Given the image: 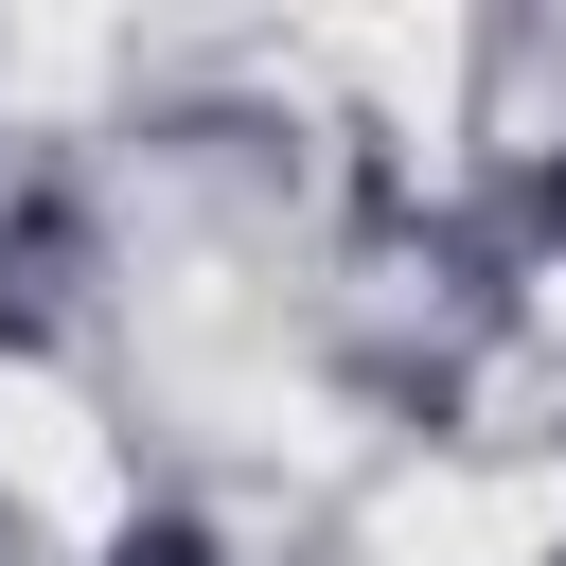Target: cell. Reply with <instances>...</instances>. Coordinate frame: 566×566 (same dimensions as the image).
I'll return each mask as SVG.
<instances>
[{"mask_svg": "<svg viewBox=\"0 0 566 566\" xmlns=\"http://www.w3.org/2000/svg\"><path fill=\"white\" fill-rule=\"evenodd\" d=\"M124 566H212V548L195 531H124Z\"/></svg>", "mask_w": 566, "mask_h": 566, "instance_id": "6da1fadb", "label": "cell"}]
</instances>
